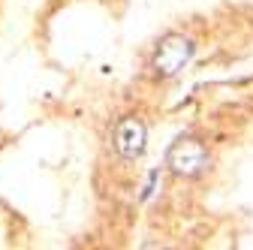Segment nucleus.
<instances>
[{
  "instance_id": "nucleus-1",
  "label": "nucleus",
  "mask_w": 253,
  "mask_h": 250,
  "mask_svg": "<svg viewBox=\"0 0 253 250\" xmlns=\"http://www.w3.org/2000/svg\"><path fill=\"white\" fill-rule=\"evenodd\" d=\"M196 54V42L184 34H166L160 42L154 45L148 70L154 79H175Z\"/></svg>"
},
{
  "instance_id": "nucleus-2",
  "label": "nucleus",
  "mask_w": 253,
  "mask_h": 250,
  "mask_svg": "<svg viewBox=\"0 0 253 250\" xmlns=\"http://www.w3.org/2000/svg\"><path fill=\"white\" fill-rule=\"evenodd\" d=\"M166 166L175 178H199L211 169V154L202 139L178 136L166 151Z\"/></svg>"
},
{
  "instance_id": "nucleus-3",
  "label": "nucleus",
  "mask_w": 253,
  "mask_h": 250,
  "mask_svg": "<svg viewBox=\"0 0 253 250\" xmlns=\"http://www.w3.org/2000/svg\"><path fill=\"white\" fill-rule=\"evenodd\" d=\"M112 145H115V151L124 160H139L145 154V148H148V127L142 124V118H136V115L121 118L115 124Z\"/></svg>"
}]
</instances>
